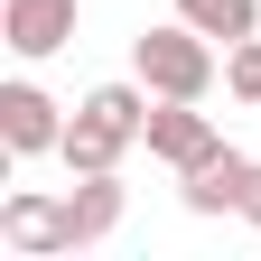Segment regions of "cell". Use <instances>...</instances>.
<instances>
[{
	"label": "cell",
	"mask_w": 261,
	"mask_h": 261,
	"mask_svg": "<svg viewBox=\"0 0 261 261\" xmlns=\"http://www.w3.org/2000/svg\"><path fill=\"white\" fill-rule=\"evenodd\" d=\"M130 75H140L149 93H168V103H205V93L224 84V47L205 38V28H187V19H159L130 38Z\"/></svg>",
	"instance_id": "obj_1"
},
{
	"label": "cell",
	"mask_w": 261,
	"mask_h": 261,
	"mask_svg": "<svg viewBox=\"0 0 261 261\" xmlns=\"http://www.w3.org/2000/svg\"><path fill=\"white\" fill-rule=\"evenodd\" d=\"M65 121H75V112H65L47 84H28V75L0 84V159H47L65 140Z\"/></svg>",
	"instance_id": "obj_2"
},
{
	"label": "cell",
	"mask_w": 261,
	"mask_h": 261,
	"mask_svg": "<svg viewBox=\"0 0 261 261\" xmlns=\"http://www.w3.org/2000/svg\"><path fill=\"white\" fill-rule=\"evenodd\" d=\"M0 243H10L19 261H56V252H75V215H65V196H47V187L0 196Z\"/></svg>",
	"instance_id": "obj_3"
},
{
	"label": "cell",
	"mask_w": 261,
	"mask_h": 261,
	"mask_svg": "<svg viewBox=\"0 0 261 261\" xmlns=\"http://www.w3.org/2000/svg\"><path fill=\"white\" fill-rule=\"evenodd\" d=\"M75 28H84V0H0V38H10L19 65H47L75 47Z\"/></svg>",
	"instance_id": "obj_4"
},
{
	"label": "cell",
	"mask_w": 261,
	"mask_h": 261,
	"mask_svg": "<svg viewBox=\"0 0 261 261\" xmlns=\"http://www.w3.org/2000/svg\"><path fill=\"white\" fill-rule=\"evenodd\" d=\"M149 159H159V168H196V159H215L224 149V130H215V112L205 103H168V93H159V103H149V140H140Z\"/></svg>",
	"instance_id": "obj_5"
},
{
	"label": "cell",
	"mask_w": 261,
	"mask_h": 261,
	"mask_svg": "<svg viewBox=\"0 0 261 261\" xmlns=\"http://www.w3.org/2000/svg\"><path fill=\"white\" fill-rule=\"evenodd\" d=\"M121 205H130L121 168H93V177H75V187H65V215H75V252H93L103 233H121Z\"/></svg>",
	"instance_id": "obj_6"
},
{
	"label": "cell",
	"mask_w": 261,
	"mask_h": 261,
	"mask_svg": "<svg viewBox=\"0 0 261 261\" xmlns=\"http://www.w3.org/2000/svg\"><path fill=\"white\" fill-rule=\"evenodd\" d=\"M243 177H252V159L243 149H215V159H196V168L177 177V196H187V215H243Z\"/></svg>",
	"instance_id": "obj_7"
},
{
	"label": "cell",
	"mask_w": 261,
	"mask_h": 261,
	"mask_svg": "<svg viewBox=\"0 0 261 261\" xmlns=\"http://www.w3.org/2000/svg\"><path fill=\"white\" fill-rule=\"evenodd\" d=\"M177 19H187V28H205L215 47L261 38V0H177Z\"/></svg>",
	"instance_id": "obj_8"
},
{
	"label": "cell",
	"mask_w": 261,
	"mask_h": 261,
	"mask_svg": "<svg viewBox=\"0 0 261 261\" xmlns=\"http://www.w3.org/2000/svg\"><path fill=\"white\" fill-rule=\"evenodd\" d=\"M224 93H233V103H261V38L224 47Z\"/></svg>",
	"instance_id": "obj_9"
},
{
	"label": "cell",
	"mask_w": 261,
	"mask_h": 261,
	"mask_svg": "<svg viewBox=\"0 0 261 261\" xmlns=\"http://www.w3.org/2000/svg\"><path fill=\"white\" fill-rule=\"evenodd\" d=\"M243 224H261V159H252V177H243Z\"/></svg>",
	"instance_id": "obj_10"
}]
</instances>
